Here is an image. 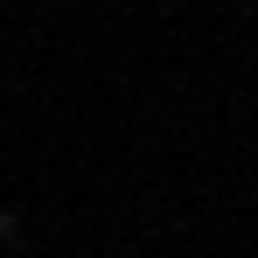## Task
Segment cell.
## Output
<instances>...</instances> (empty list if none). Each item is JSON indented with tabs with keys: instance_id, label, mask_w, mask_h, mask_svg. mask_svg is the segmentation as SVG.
<instances>
[{
	"instance_id": "obj_1",
	"label": "cell",
	"mask_w": 258,
	"mask_h": 258,
	"mask_svg": "<svg viewBox=\"0 0 258 258\" xmlns=\"http://www.w3.org/2000/svg\"><path fill=\"white\" fill-rule=\"evenodd\" d=\"M0 237H21V210H0Z\"/></svg>"
}]
</instances>
